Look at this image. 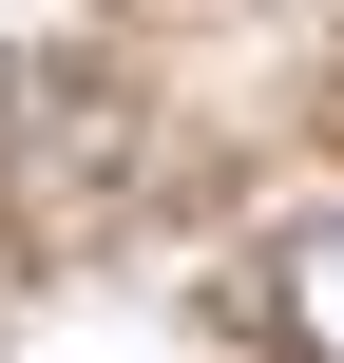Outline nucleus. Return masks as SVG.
<instances>
[{"label": "nucleus", "instance_id": "obj_1", "mask_svg": "<svg viewBox=\"0 0 344 363\" xmlns=\"http://www.w3.org/2000/svg\"><path fill=\"white\" fill-rule=\"evenodd\" d=\"M268 325H287V363H344V211H326V230H287V268H268Z\"/></svg>", "mask_w": 344, "mask_h": 363}]
</instances>
